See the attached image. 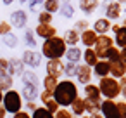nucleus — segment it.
<instances>
[{
    "instance_id": "obj_20",
    "label": "nucleus",
    "mask_w": 126,
    "mask_h": 118,
    "mask_svg": "<svg viewBox=\"0 0 126 118\" xmlns=\"http://www.w3.org/2000/svg\"><path fill=\"white\" fill-rule=\"evenodd\" d=\"M85 61H86V64H88V66H95V64L98 63V59H97V54H95V50L88 49V50L85 52Z\"/></svg>"
},
{
    "instance_id": "obj_17",
    "label": "nucleus",
    "mask_w": 126,
    "mask_h": 118,
    "mask_svg": "<svg viewBox=\"0 0 126 118\" xmlns=\"http://www.w3.org/2000/svg\"><path fill=\"white\" fill-rule=\"evenodd\" d=\"M107 30H110V23L109 19H97L95 21V33H105Z\"/></svg>"
},
{
    "instance_id": "obj_25",
    "label": "nucleus",
    "mask_w": 126,
    "mask_h": 118,
    "mask_svg": "<svg viewBox=\"0 0 126 118\" xmlns=\"http://www.w3.org/2000/svg\"><path fill=\"white\" fill-rule=\"evenodd\" d=\"M59 9V0H45V11L47 12H55Z\"/></svg>"
},
{
    "instance_id": "obj_38",
    "label": "nucleus",
    "mask_w": 126,
    "mask_h": 118,
    "mask_svg": "<svg viewBox=\"0 0 126 118\" xmlns=\"http://www.w3.org/2000/svg\"><path fill=\"white\" fill-rule=\"evenodd\" d=\"M47 106H48V111H57V102L55 101H47Z\"/></svg>"
},
{
    "instance_id": "obj_4",
    "label": "nucleus",
    "mask_w": 126,
    "mask_h": 118,
    "mask_svg": "<svg viewBox=\"0 0 126 118\" xmlns=\"http://www.w3.org/2000/svg\"><path fill=\"white\" fill-rule=\"evenodd\" d=\"M112 47V38L102 35V37H97V42H95V54L97 57H105V52Z\"/></svg>"
},
{
    "instance_id": "obj_37",
    "label": "nucleus",
    "mask_w": 126,
    "mask_h": 118,
    "mask_svg": "<svg viewBox=\"0 0 126 118\" xmlns=\"http://www.w3.org/2000/svg\"><path fill=\"white\" fill-rule=\"evenodd\" d=\"M40 4H42V0H31V2H30V9L31 11H36Z\"/></svg>"
},
{
    "instance_id": "obj_8",
    "label": "nucleus",
    "mask_w": 126,
    "mask_h": 118,
    "mask_svg": "<svg viewBox=\"0 0 126 118\" xmlns=\"http://www.w3.org/2000/svg\"><path fill=\"white\" fill-rule=\"evenodd\" d=\"M110 64V73L114 75V78H123L124 73H126V66L121 63V61H114V63H109Z\"/></svg>"
},
{
    "instance_id": "obj_45",
    "label": "nucleus",
    "mask_w": 126,
    "mask_h": 118,
    "mask_svg": "<svg viewBox=\"0 0 126 118\" xmlns=\"http://www.w3.org/2000/svg\"><path fill=\"white\" fill-rule=\"evenodd\" d=\"M14 118H30V116H28L26 113H16V116H14Z\"/></svg>"
},
{
    "instance_id": "obj_24",
    "label": "nucleus",
    "mask_w": 126,
    "mask_h": 118,
    "mask_svg": "<svg viewBox=\"0 0 126 118\" xmlns=\"http://www.w3.org/2000/svg\"><path fill=\"white\" fill-rule=\"evenodd\" d=\"M45 87H47L48 92H54V90L57 89V80H55V76L48 75V76L45 78Z\"/></svg>"
},
{
    "instance_id": "obj_44",
    "label": "nucleus",
    "mask_w": 126,
    "mask_h": 118,
    "mask_svg": "<svg viewBox=\"0 0 126 118\" xmlns=\"http://www.w3.org/2000/svg\"><path fill=\"white\" fill-rule=\"evenodd\" d=\"M121 85H123V89H121V92H123V95L126 97V80H123V83H121Z\"/></svg>"
},
{
    "instance_id": "obj_29",
    "label": "nucleus",
    "mask_w": 126,
    "mask_h": 118,
    "mask_svg": "<svg viewBox=\"0 0 126 118\" xmlns=\"http://www.w3.org/2000/svg\"><path fill=\"white\" fill-rule=\"evenodd\" d=\"M23 80H24V83H30V85H36L38 83V78L33 73H24L23 75Z\"/></svg>"
},
{
    "instance_id": "obj_1",
    "label": "nucleus",
    "mask_w": 126,
    "mask_h": 118,
    "mask_svg": "<svg viewBox=\"0 0 126 118\" xmlns=\"http://www.w3.org/2000/svg\"><path fill=\"white\" fill-rule=\"evenodd\" d=\"M54 92H55V102L64 104V106H67L69 102H73V101L76 99V87H74V83H71V82H62V83H59Z\"/></svg>"
},
{
    "instance_id": "obj_12",
    "label": "nucleus",
    "mask_w": 126,
    "mask_h": 118,
    "mask_svg": "<svg viewBox=\"0 0 126 118\" xmlns=\"http://www.w3.org/2000/svg\"><path fill=\"white\" fill-rule=\"evenodd\" d=\"M81 40H83V44H85L86 47H92V45H95V42H97V33H95L93 30H85L83 35H81Z\"/></svg>"
},
{
    "instance_id": "obj_41",
    "label": "nucleus",
    "mask_w": 126,
    "mask_h": 118,
    "mask_svg": "<svg viewBox=\"0 0 126 118\" xmlns=\"http://www.w3.org/2000/svg\"><path fill=\"white\" fill-rule=\"evenodd\" d=\"M55 118H71V115H69L67 111H59Z\"/></svg>"
},
{
    "instance_id": "obj_50",
    "label": "nucleus",
    "mask_w": 126,
    "mask_h": 118,
    "mask_svg": "<svg viewBox=\"0 0 126 118\" xmlns=\"http://www.w3.org/2000/svg\"><path fill=\"white\" fill-rule=\"evenodd\" d=\"M19 2H23V4H24V2H28V0H19Z\"/></svg>"
},
{
    "instance_id": "obj_5",
    "label": "nucleus",
    "mask_w": 126,
    "mask_h": 118,
    "mask_svg": "<svg viewBox=\"0 0 126 118\" xmlns=\"http://www.w3.org/2000/svg\"><path fill=\"white\" fill-rule=\"evenodd\" d=\"M5 109L11 111V113H19V108H21V99L17 95V92H9L5 97Z\"/></svg>"
},
{
    "instance_id": "obj_10",
    "label": "nucleus",
    "mask_w": 126,
    "mask_h": 118,
    "mask_svg": "<svg viewBox=\"0 0 126 118\" xmlns=\"http://www.w3.org/2000/svg\"><path fill=\"white\" fill-rule=\"evenodd\" d=\"M105 14H107V19H117V18L121 16V5H119L117 2L109 4V5H107Z\"/></svg>"
},
{
    "instance_id": "obj_39",
    "label": "nucleus",
    "mask_w": 126,
    "mask_h": 118,
    "mask_svg": "<svg viewBox=\"0 0 126 118\" xmlns=\"http://www.w3.org/2000/svg\"><path fill=\"white\" fill-rule=\"evenodd\" d=\"M26 42H28V44H30V45H31V47H33V45H35V44H36V42H35V38H33V35H31V33H30V31H28V33H26Z\"/></svg>"
},
{
    "instance_id": "obj_3",
    "label": "nucleus",
    "mask_w": 126,
    "mask_h": 118,
    "mask_svg": "<svg viewBox=\"0 0 126 118\" xmlns=\"http://www.w3.org/2000/svg\"><path fill=\"white\" fill-rule=\"evenodd\" d=\"M100 92H102L105 97H109V99L112 101L114 97L119 95V92H121V83H119L116 78H107V76H104L102 82H100Z\"/></svg>"
},
{
    "instance_id": "obj_40",
    "label": "nucleus",
    "mask_w": 126,
    "mask_h": 118,
    "mask_svg": "<svg viewBox=\"0 0 126 118\" xmlns=\"http://www.w3.org/2000/svg\"><path fill=\"white\" fill-rule=\"evenodd\" d=\"M66 71H67L69 75H74V73H76V68H74V64H73V63H69V64H67V68H66Z\"/></svg>"
},
{
    "instance_id": "obj_33",
    "label": "nucleus",
    "mask_w": 126,
    "mask_h": 118,
    "mask_svg": "<svg viewBox=\"0 0 126 118\" xmlns=\"http://www.w3.org/2000/svg\"><path fill=\"white\" fill-rule=\"evenodd\" d=\"M16 44H17V38H16V37L5 35V45H7V47H16Z\"/></svg>"
},
{
    "instance_id": "obj_28",
    "label": "nucleus",
    "mask_w": 126,
    "mask_h": 118,
    "mask_svg": "<svg viewBox=\"0 0 126 118\" xmlns=\"http://www.w3.org/2000/svg\"><path fill=\"white\" fill-rule=\"evenodd\" d=\"M38 21H40V24H48L50 21H52V14L50 12H40V16H38Z\"/></svg>"
},
{
    "instance_id": "obj_43",
    "label": "nucleus",
    "mask_w": 126,
    "mask_h": 118,
    "mask_svg": "<svg viewBox=\"0 0 126 118\" xmlns=\"http://www.w3.org/2000/svg\"><path fill=\"white\" fill-rule=\"evenodd\" d=\"M86 26H88L86 21H78V23H76V28H79V30H83V28H86Z\"/></svg>"
},
{
    "instance_id": "obj_23",
    "label": "nucleus",
    "mask_w": 126,
    "mask_h": 118,
    "mask_svg": "<svg viewBox=\"0 0 126 118\" xmlns=\"http://www.w3.org/2000/svg\"><path fill=\"white\" fill-rule=\"evenodd\" d=\"M79 40V37H78V33L74 31V30H71V31H66V37H64V42H67V44H71V45H74L76 42Z\"/></svg>"
},
{
    "instance_id": "obj_49",
    "label": "nucleus",
    "mask_w": 126,
    "mask_h": 118,
    "mask_svg": "<svg viewBox=\"0 0 126 118\" xmlns=\"http://www.w3.org/2000/svg\"><path fill=\"white\" fill-rule=\"evenodd\" d=\"M92 118H104V116H100V115H93Z\"/></svg>"
},
{
    "instance_id": "obj_31",
    "label": "nucleus",
    "mask_w": 126,
    "mask_h": 118,
    "mask_svg": "<svg viewBox=\"0 0 126 118\" xmlns=\"http://www.w3.org/2000/svg\"><path fill=\"white\" fill-rule=\"evenodd\" d=\"M61 11H62L64 18H73V14H74V9H73V5H69V4H64Z\"/></svg>"
},
{
    "instance_id": "obj_11",
    "label": "nucleus",
    "mask_w": 126,
    "mask_h": 118,
    "mask_svg": "<svg viewBox=\"0 0 126 118\" xmlns=\"http://www.w3.org/2000/svg\"><path fill=\"white\" fill-rule=\"evenodd\" d=\"M47 68H48V73H50L52 76H55V78H57V76L62 73V70H64V66L61 64L59 59H50V63H48Z\"/></svg>"
},
{
    "instance_id": "obj_27",
    "label": "nucleus",
    "mask_w": 126,
    "mask_h": 118,
    "mask_svg": "<svg viewBox=\"0 0 126 118\" xmlns=\"http://www.w3.org/2000/svg\"><path fill=\"white\" fill-rule=\"evenodd\" d=\"M73 108H74V113L81 115V113L85 111V101H83V99H74V101H73Z\"/></svg>"
},
{
    "instance_id": "obj_16",
    "label": "nucleus",
    "mask_w": 126,
    "mask_h": 118,
    "mask_svg": "<svg viewBox=\"0 0 126 118\" xmlns=\"http://www.w3.org/2000/svg\"><path fill=\"white\" fill-rule=\"evenodd\" d=\"M85 90H86V95H88L90 101L98 102V99H100V89H98V87H95V85H86Z\"/></svg>"
},
{
    "instance_id": "obj_6",
    "label": "nucleus",
    "mask_w": 126,
    "mask_h": 118,
    "mask_svg": "<svg viewBox=\"0 0 126 118\" xmlns=\"http://www.w3.org/2000/svg\"><path fill=\"white\" fill-rule=\"evenodd\" d=\"M102 111H104V118H121L117 111V104L110 99L102 102Z\"/></svg>"
},
{
    "instance_id": "obj_30",
    "label": "nucleus",
    "mask_w": 126,
    "mask_h": 118,
    "mask_svg": "<svg viewBox=\"0 0 126 118\" xmlns=\"http://www.w3.org/2000/svg\"><path fill=\"white\" fill-rule=\"evenodd\" d=\"M33 118H54V116L50 115L48 109H42V108H40V109L35 111V116H33Z\"/></svg>"
},
{
    "instance_id": "obj_14",
    "label": "nucleus",
    "mask_w": 126,
    "mask_h": 118,
    "mask_svg": "<svg viewBox=\"0 0 126 118\" xmlns=\"http://www.w3.org/2000/svg\"><path fill=\"white\" fill-rule=\"evenodd\" d=\"M95 73L98 75V76H107L109 73H110V64L107 63V61H98L97 64H95Z\"/></svg>"
},
{
    "instance_id": "obj_32",
    "label": "nucleus",
    "mask_w": 126,
    "mask_h": 118,
    "mask_svg": "<svg viewBox=\"0 0 126 118\" xmlns=\"http://www.w3.org/2000/svg\"><path fill=\"white\" fill-rule=\"evenodd\" d=\"M11 87V78L0 75V89H9Z\"/></svg>"
},
{
    "instance_id": "obj_13",
    "label": "nucleus",
    "mask_w": 126,
    "mask_h": 118,
    "mask_svg": "<svg viewBox=\"0 0 126 118\" xmlns=\"http://www.w3.org/2000/svg\"><path fill=\"white\" fill-rule=\"evenodd\" d=\"M79 7H81V11H85L86 14H92V12L98 7V0H79Z\"/></svg>"
},
{
    "instance_id": "obj_52",
    "label": "nucleus",
    "mask_w": 126,
    "mask_h": 118,
    "mask_svg": "<svg viewBox=\"0 0 126 118\" xmlns=\"http://www.w3.org/2000/svg\"><path fill=\"white\" fill-rule=\"evenodd\" d=\"M124 28H126V19H124Z\"/></svg>"
},
{
    "instance_id": "obj_15",
    "label": "nucleus",
    "mask_w": 126,
    "mask_h": 118,
    "mask_svg": "<svg viewBox=\"0 0 126 118\" xmlns=\"http://www.w3.org/2000/svg\"><path fill=\"white\" fill-rule=\"evenodd\" d=\"M114 33H116V44L124 49L126 47V28L124 26H117V30Z\"/></svg>"
},
{
    "instance_id": "obj_34",
    "label": "nucleus",
    "mask_w": 126,
    "mask_h": 118,
    "mask_svg": "<svg viewBox=\"0 0 126 118\" xmlns=\"http://www.w3.org/2000/svg\"><path fill=\"white\" fill-rule=\"evenodd\" d=\"M21 68H23V64L19 61H12L11 63V73H21Z\"/></svg>"
},
{
    "instance_id": "obj_36",
    "label": "nucleus",
    "mask_w": 126,
    "mask_h": 118,
    "mask_svg": "<svg viewBox=\"0 0 126 118\" xmlns=\"http://www.w3.org/2000/svg\"><path fill=\"white\" fill-rule=\"evenodd\" d=\"M9 31H11V24L9 23H0V33L2 35H9Z\"/></svg>"
},
{
    "instance_id": "obj_48",
    "label": "nucleus",
    "mask_w": 126,
    "mask_h": 118,
    "mask_svg": "<svg viewBox=\"0 0 126 118\" xmlns=\"http://www.w3.org/2000/svg\"><path fill=\"white\" fill-rule=\"evenodd\" d=\"M11 2H12V0H4V4H5V5H9Z\"/></svg>"
},
{
    "instance_id": "obj_21",
    "label": "nucleus",
    "mask_w": 126,
    "mask_h": 118,
    "mask_svg": "<svg viewBox=\"0 0 126 118\" xmlns=\"http://www.w3.org/2000/svg\"><path fill=\"white\" fill-rule=\"evenodd\" d=\"M24 97L26 99H36V85H30V83H24Z\"/></svg>"
},
{
    "instance_id": "obj_35",
    "label": "nucleus",
    "mask_w": 126,
    "mask_h": 118,
    "mask_svg": "<svg viewBox=\"0 0 126 118\" xmlns=\"http://www.w3.org/2000/svg\"><path fill=\"white\" fill-rule=\"evenodd\" d=\"M117 104V111L121 118H126V102H116Z\"/></svg>"
},
{
    "instance_id": "obj_2",
    "label": "nucleus",
    "mask_w": 126,
    "mask_h": 118,
    "mask_svg": "<svg viewBox=\"0 0 126 118\" xmlns=\"http://www.w3.org/2000/svg\"><path fill=\"white\" fill-rule=\"evenodd\" d=\"M66 52V44L62 38H48V42L43 44V54L50 59H59Z\"/></svg>"
},
{
    "instance_id": "obj_22",
    "label": "nucleus",
    "mask_w": 126,
    "mask_h": 118,
    "mask_svg": "<svg viewBox=\"0 0 126 118\" xmlns=\"http://www.w3.org/2000/svg\"><path fill=\"white\" fill-rule=\"evenodd\" d=\"M105 57H107V59H110V63H114V61H119V57H121V52H119L116 47H110V49L105 52Z\"/></svg>"
},
{
    "instance_id": "obj_47",
    "label": "nucleus",
    "mask_w": 126,
    "mask_h": 118,
    "mask_svg": "<svg viewBox=\"0 0 126 118\" xmlns=\"http://www.w3.org/2000/svg\"><path fill=\"white\" fill-rule=\"evenodd\" d=\"M4 116H5V109L0 108V118H4Z\"/></svg>"
},
{
    "instance_id": "obj_51",
    "label": "nucleus",
    "mask_w": 126,
    "mask_h": 118,
    "mask_svg": "<svg viewBox=\"0 0 126 118\" xmlns=\"http://www.w3.org/2000/svg\"><path fill=\"white\" fill-rule=\"evenodd\" d=\"M123 78H124V80H126V73H124V76H123Z\"/></svg>"
},
{
    "instance_id": "obj_53",
    "label": "nucleus",
    "mask_w": 126,
    "mask_h": 118,
    "mask_svg": "<svg viewBox=\"0 0 126 118\" xmlns=\"http://www.w3.org/2000/svg\"><path fill=\"white\" fill-rule=\"evenodd\" d=\"M0 99H2V92H0Z\"/></svg>"
},
{
    "instance_id": "obj_42",
    "label": "nucleus",
    "mask_w": 126,
    "mask_h": 118,
    "mask_svg": "<svg viewBox=\"0 0 126 118\" xmlns=\"http://www.w3.org/2000/svg\"><path fill=\"white\" fill-rule=\"evenodd\" d=\"M119 61H121V63H123V64L126 66V47H124V49L121 50V57H119Z\"/></svg>"
},
{
    "instance_id": "obj_7",
    "label": "nucleus",
    "mask_w": 126,
    "mask_h": 118,
    "mask_svg": "<svg viewBox=\"0 0 126 118\" xmlns=\"http://www.w3.org/2000/svg\"><path fill=\"white\" fill-rule=\"evenodd\" d=\"M11 18H12V24H14L16 28H24L26 19H28V16H26L24 11H16V12L11 14Z\"/></svg>"
},
{
    "instance_id": "obj_46",
    "label": "nucleus",
    "mask_w": 126,
    "mask_h": 118,
    "mask_svg": "<svg viewBox=\"0 0 126 118\" xmlns=\"http://www.w3.org/2000/svg\"><path fill=\"white\" fill-rule=\"evenodd\" d=\"M5 66H7L5 61H0V71H2V73H4V70H5Z\"/></svg>"
},
{
    "instance_id": "obj_26",
    "label": "nucleus",
    "mask_w": 126,
    "mask_h": 118,
    "mask_svg": "<svg viewBox=\"0 0 126 118\" xmlns=\"http://www.w3.org/2000/svg\"><path fill=\"white\" fill-rule=\"evenodd\" d=\"M81 57V52H79V49H69V52H67V59L71 61V63H76L78 59Z\"/></svg>"
},
{
    "instance_id": "obj_18",
    "label": "nucleus",
    "mask_w": 126,
    "mask_h": 118,
    "mask_svg": "<svg viewBox=\"0 0 126 118\" xmlns=\"http://www.w3.org/2000/svg\"><path fill=\"white\" fill-rule=\"evenodd\" d=\"M40 59L42 57L36 52H28V50L24 52V63H28L30 66H38L40 64Z\"/></svg>"
},
{
    "instance_id": "obj_19",
    "label": "nucleus",
    "mask_w": 126,
    "mask_h": 118,
    "mask_svg": "<svg viewBox=\"0 0 126 118\" xmlns=\"http://www.w3.org/2000/svg\"><path fill=\"white\" fill-rule=\"evenodd\" d=\"M76 75H78L79 82L86 83L90 80V68L88 66H79V68H76Z\"/></svg>"
},
{
    "instance_id": "obj_9",
    "label": "nucleus",
    "mask_w": 126,
    "mask_h": 118,
    "mask_svg": "<svg viewBox=\"0 0 126 118\" xmlns=\"http://www.w3.org/2000/svg\"><path fill=\"white\" fill-rule=\"evenodd\" d=\"M55 28L54 26H50V24H40L38 28H36V33L40 35V37H43V38H54V35H55Z\"/></svg>"
}]
</instances>
